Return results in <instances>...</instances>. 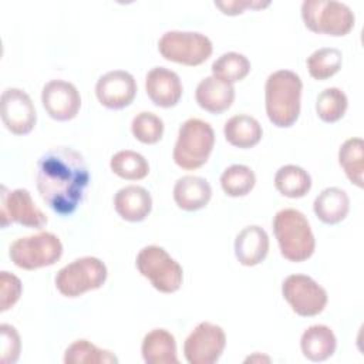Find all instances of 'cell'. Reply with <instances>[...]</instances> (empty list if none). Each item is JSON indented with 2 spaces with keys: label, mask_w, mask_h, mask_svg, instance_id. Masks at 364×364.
Wrapping results in <instances>:
<instances>
[{
  "label": "cell",
  "mask_w": 364,
  "mask_h": 364,
  "mask_svg": "<svg viewBox=\"0 0 364 364\" xmlns=\"http://www.w3.org/2000/svg\"><path fill=\"white\" fill-rule=\"evenodd\" d=\"M145 91L154 105L171 108L179 102L183 88L175 71L165 67H154L145 77Z\"/></svg>",
  "instance_id": "2e32d148"
},
{
  "label": "cell",
  "mask_w": 364,
  "mask_h": 364,
  "mask_svg": "<svg viewBox=\"0 0 364 364\" xmlns=\"http://www.w3.org/2000/svg\"><path fill=\"white\" fill-rule=\"evenodd\" d=\"M282 294L291 310L301 317L320 314L327 304V291L313 277L290 274L282 283Z\"/></svg>",
  "instance_id": "30bf717a"
},
{
  "label": "cell",
  "mask_w": 364,
  "mask_h": 364,
  "mask_svg": "<svg viewBox=\"0 0 364 364\" xmlns=\"http://www.w3.org/2000/svg\"><path fill=\"white\" fill-rule=\"evenodd\" d=\"M0 283H1V311H7L9 309H11L17 300L21 296V282L20 279L10 273V272H0Z\"/></svg>",
  "instance_id": "e575fe53"
},
{
  "label": "cell",
  "mask_w": 364,
  "mask_h": 364,
  "mask_svg": "<svg viewBox=\"0 0 364 364\" xmlns=\"http://www.w3.org/2000/svg\"><path fill=\"white\" fill-rule=\"evenodd\" d=\"M88 182L85 159L73 148L50 149L37 162V191L48 208L61 216L75 212L84 199Z\"/></svg>",
  "instance_id": "6da1fadb"
},
{
  "label": "cell",
  "mask_w": 364,
  "mask_h": 364,
  "mask_svg": "<svg viewBox=\"0 0 364 364\" xmlns=\"http://www.w3.org/2000/svg\"><path fill=\"white\" fill-rule=\"evenodd\" d=\"M141 354L146 364H178L175 337L165 328H154L145 334Z\"/></svg>",
  "instance_id": "7402d4cb"
},
{
  "label": "cell",
  "mask_w": 364,
  "mask_h": 364,
  "mask_svg": "<svg viewBox=\"0 0 364 364\" xmlns=\"http://www.w3.org/2000/svg\"><path fill=\"white\" fill-rule=\"evenodd\" d=\"M273 232L279 243L280 253L289 262L300 263L311 257L316 239L304 213L286 208L273 218Z\"/></svg>",
  "instance_id": "3957f363"
},
{
  "label": "cell",
  "mask_w": 364,
  "mask_h": 364,
  "mask_svg": "<svg viewBox=\"0 0 364 364\" xmlns=\"http://www.w3.org/2000/svg\"><path fill=\"white\" fill-rule=\"evenodd\" d=\"M11 262L24 270L53 266L63 256V243L51 232H38L16 239L10 245Z\"/></svg>",
  "instance_id": "8992f818"
},
{
  "label": "cell",
  "mask_w": 364,
  "mask_h": 364,
  "mask_svg": "<svg viewBox=\"0 0 364 364\" xmlns=\"http://www.w3.org/2000/svg\"><path fill=\"white\" fill-rule=\"evenodd\" d=\"M313 210L326 225H337L346 219L350 210V199L346 191L331 186L323 189L314 199Z\"/></svg>",
  "instance_id": "603a6c76"
},
{
  "label": "cell",
  "mask_w": 364,
  "mask_h": 364,
  "mask_svg": "<svg viewBox=\"0 0 364 364\" xmlns=\"http://www.w3.org/2000/svg\"><path fill=\"white\" fill-rule=\"evenodd\" d=\"M270 3H259V1H242V0H233V1H215V6L222 10L223 14L228 16H237L242 14L245 9H263L267 7Z\"/></svg>",
  "instance_id": "d590c367"
},
{
  "label": "cell",
  "mask_w": 364,
  "mask_h": 364,
  "mask_svg": "<svg viewBox=\"0 0 364 364\" xmlns=\"http://www.w3.org/2000/svg\"><path fill=\"white\" fill-rule=\"evenodd\" d=\"M269 253V236L257 225L243 228L235 239V256L240 264L252 267L260 264Z\"/></svg>",
  "instance_id": "e0dca14e"
},
{
  "label": "cell",
  "mask_w": 364,
  "mask_h": 364,
  "mask_svg": "<svg viewBox=\"0 0 364 364\" xmlns=\"http://www.w3.org/2000/svg\"><path fill=\"white\" fill-rule=\"evenodd\" d=\"M114 208L121 219L127 222H142L152 209L151 193L139 185H128L117 191Z\"/></svg>",
  "instance_id": "ac0fdd59"
},
{
  "label": "cell",
  "mask_w": 364,
  "mask_h": 364,
  "mask_svg": "<svg viewBox=\"0 0 364 364\" xmlns=\"http://www.w3.org/2000/svg\"><path fill=\"white\" fill-rule=\"evenodd\" d=\"M108 276L107 266L94 256H84L61 267L55 274L57 290L70 299L100 289Z\"/></svg>",
  "instance_id": "ba28073f"
},
{
  "label": "cell",
  "mask_w": 364,
  "mask_h": 364,
  "mask_svg": "<svg viewBox=\"0 0 364 364\" xmlns=\"http://www.w3.org/2000/svg\"><path fill=\"white\" fill-rule=\"evenodd\" d=\"M135 264L138 272L161 293H175L182 286L183 270L181 264L161 246L142 247L136 255Z\"/></svg>",
  "instance_id": "52a82bcc"
},
{
  "label": "cell",
  "mask_w": 364,
  "mask_h": 364,
  "mask_svg": "<svg viewBox=\"0 0 364 364\" xmlns=\"http://www.w3.org/2000/svg\"><path fill=\"white\" fill-rule=\"evenodd\" d=\"M274 186L283 196L299 199L311 189V176L299 165H284L274 175Z\"/></svg>",
  "instance_id": "d4e9b609"
},
{
  "label": "cell",
  "mask_w": 364,
  "mask_h": 364,
  "mask_svg": "<svg viewBox=\"0 0 364 364\" xmlns=\"http://www.w3.org/2000/svg\"><path fill=\"white\" fill-rule=\"evenodd\" d=\"M213 145V128L199 118H189L179 127L172 154L173 162L185 171L198 169L208 162Z\"/></svg>",
  "instance_id": "277c9868"
},
{
  "label": "cell",
  "mask_w": 364,
  "mask_h": 364,
  "mask_svg": "<svg viewBox=\"0 0 364 364\" xmlns=\"http://www.w3.org/2000/svg\"><path fill=\"white\" fill-rule=\"evenodd\" d=\"M212 198V188L205 178L185 175L175 182L173 199L179 209L195 212L203 209Z\"/></svg>",
  "instance_id": "ffe728a7"
},
{
  "label": "cell",
  "mask_w": 364,
  "mask_h": 364,
  "mask_svg": "<svg viewBox=\"0 0 364 364\" xmlns=\"http://www.w3.org/2000/svg\"><path fill=\"white\" fill-rule=\"evenodd\" d=\"M301 18L310 31L331 37L347 36L355 23L351 9L336 0H304Z\"/></svg>",
  "instance_id": "5b68a950"
},
{
  "label": "cell",
  "mask_w": 364,
  "mask_h": 364,
  "mask_svg": "<svg viewBox=\"0 0 364 364\" xmlns=\"http://www.w3.org/2000/svg\"><path fill=\"white\" fill-rule=\"evenodd\" d=\"M65 364H117V355L109 351L97 347L85 338L75 340L65 348Z\"/></svg>",
  "instance_id": "4316f807"
},
{
  "label": "cell",
  "mask_w": 364,
  "mask_h": 364,
  "mask_svg": "<svg viewBox=\"0 0 364 364\" xmlns=\"http://www.w3.org/2000/svg\"><path fill=\"white\" fill-rule=\"evenodd\" d=\"M348 107V100L344 91L337 87L323 90L316 100V112L323 122L333 124L340 121Z\"/></svg>",
  "instance_id": "1f68e13d"
},
{
  "label": "cell",
  "mask_w": 364,
  "mask_h": 364,
  "mask_svg": "<svg viewBox=\"0 0 364 364\" xmlns=\"http://www.w3.org/2000/svg\"><path fill=\"white\" fill-rule=\"evenodd\" d=\"M0 333H1V363L3 364H13L18 360L20 355V336L11 324L3 323L0 326Z\"/></svg>",
  "instance_id": "836d02e7"
},
{
  "label": "cell",
  "mask_w": 364,
  "mask_h": 364,
  "mask_svg": "<svg viewBox=\"0 0 364 364\" xmlns=\"http://www.w3.org/2000/svg\"><path fill=\"white\" fill-rule=\"evenodd\" d=\"M111 171L127 181H141L149 173L148 161L135 151L122 149L112 155L109 161Z\"/></svg>",
  "instance_id": "83f0119b"
},
{
  "label": "cell",
  "mask_w": 364,
  "mask_h": 364,
  "mask_svg": "<svg viewBox=\"0 0 364 364\" xmlns=\"http://www.w3.org/2000/svg\"><path fill=\"white\" fill-rule=\"evenodd\" d=\"M247 361H270V358L269 357H264V355H260V354H253V355H250V357H247L246 360H245V363H247Z\"/></svg>",
  "instance_id": "8d00e7d4"
},
{
  "label": "cell",
  "mask_w": 364,
  "mask_h": 364,
  "mask_svg": "<svg viewBox=\"0 0 364 364\" xmlns=\"http://www.w3.org/2000/svg\"><path fill=\"white\" fill-rule=\"evenodd\" d=\"M303 82L290 70L272 73L264 85V105L269 121L279 128L291 127L300 115Z\"/></svg>",
  "instance_id": "7a4b0ae2"
},
{
  "label": "cell",
  "mask_w": 364,
  "mask_h": 364,
  "mask_svg": "<svg viewBox=\"0 0 364 364\" xmlns=\"http://www.w3.org/2000/svg\"><path fill=\"white\" fill-rule=\"evenodd\" d=\"M131 132L139 142L154 145L164 135V121L154 112L142 111L132 118Z\"/></svg>",
  "instance_id": "d6a6232c"
},
{
  "label": "cell",
  "mask_w": 364,
  "mask_h": 364,
  "mask_svg": "<svg viewBox=\"0 0 364 364\" xmlns=\"http://www.w3.org/2000/svg\"><path fill=\"white\" fill-rule=\"evenodd\" d=\"M1 226L7 228L10 223H18L26 228L41 229L47 222L46 213L36 206L30 192L24 188L9 191L1 186V205H0Z\"/></svg>",
  "instance_id": "7c38bea8"
},
{
  "label": "cell",
  "mask_w": 364,
  "mask_h": 364,
  "mask_svg": "<svg viewBox=\"0 0 364 364\" xmlns=\"http://www.w3.org/2000/svg\"><path fill=\"white\" fill-rule=\"evenodd\" d=\"M95 95L108 109H122L132 104L136 95V81L124 70H112L101 75L95 84Z\"/></svg>",
  "instance_id": "5bb4252c"
},
{
  "label": "cell",
  "mask_w": 364,
  "mask_h": 364,
  "mask_svg": "<svg viewBox=\"0 0 364 364\" xmlns=\"http://www.w3.org/2000/svg\"><path fill=\"white\" fill-rule=\"evenodd\" d=\"M195 100L198 105L210 112L222 114L228 111L235 101V88L213 75L205 77L196 87Z\"/></svg>",
  "instance_id": "d6986e66"
},
{
  "label": "cell",
  "mask_w": 364,
  "mask_h": 364,
  "mask_svg": "<svg viewBox=\"0 0 364 364\" xmlns=\"http://www.w3.org/2000/svg\"><path fill=\"white\" fill-rule=\"evenodd\" d=\"M256 185L255 172L240 164H235L228 166L220 175V186L228 196L240 198L250 193V191Z\"/></svg>",
  "instance_id": "4dcf8cb0"
},
{
  "label": "cell",
  "mask_w": 364,
  "mask_h": 364,
  "mask_svg": "<svg viewBox=\"0 0 364 364\" xmlns=\"http://www.w3.org/2000/svg\"><path fill=\"white\" fill-rule=\"evenodd\" d=\"M249 73L250 61L246 55L236 51L225 53L212 63V75L228 84L242 81Z\"/></svg>",
  "instance_id": "f1b7e54d"
},
{
  "label": "cell",
  "mask_w": 364,
  "mask_h": 364,
  "mask_svg": "<svg viewBox=\"0 0 364 364\" xmlns=\"http://www.w3.org/2000/svg\"><path fill=\"white\" fill-rule=\"evenodd\" d=\"M337 347V338L333 330L324 324H314L307 327L300 338V348L303 355L313 361L320 363L330 358Z\"/></svg>",
  "instance_id": "44dd1931"
},
{
  "label": "cell",
  "mask_w": 364,
  "mask_h": 364,
  "mask_svg": "<svg viewBox=\"0 0 364 364\" xmlns=\"http://www.w3.org/2000/svg\"><path fill=\"white\" fill-rule=\"evenodd\" d=\"M0 115L4 127L14 135H27L37 122L30 95L20 88H6L0 97Z\"/></svg>",
  "instance_id": "4fadbf2b"
},
{
  "label": "cell",
  "mask_w": 364,
  "mask_h": 364,
  "mask_svg": "<svg viewBox=\"0 0 364 364\" xmlns=\"http://www.w3.org/2000/svg\"><path fill=\"white\" fill-rule=\"evenodd\" d=\"M306 63L309 74L314 80L324 81L340 71L343 64V54L338 48L323 47L313 51Z\"/></svg>",
  "instance_id": "f546056e"
},
{
  "label": "cell",
  "mask_w": 364,
  "mask_h": 364,
  "mask_svg": "<svg viewBox=\"0 0 364 364\" xmlns=\"http://www.w3.org/2000/svg\"><path fill=\"white\" fill-rule=\"evenodd\" d=\"M226 346L223 328L210 321L199 323L183 343V355L189 364L216 363Z\"/></svg>",
  "instance_id": "8fae6325"
},
{
  "label": "cell",
  "mask_w": 364,
  "mask_h": 364,
  "mask_svg": "<svg viewBox=\"0 0 364 364\" xmlns=\"http://www.w3.org/2000/svg\"><path fill=\"white\" fill-rule=\"evenodd\" d=\"M338 164L351 183L364 186V142L361 138H348L338 149Z\"/></svg>",
  "instance_id": "484cf974"
},
{
  "label": "cell",
  "mask_w": 364,
  "mask_h": 364,
  "mask_svg": "<svg viewBox=\"0 0 364 364\" xmlns=\"http://www.w3.org/2000/svg\"><path fill=\"white\" fill-rule=\"evenodd\" d=\"M41 102L55 121H70L81 108V95L74 84L64 80L48 81L41 91Z\"/></svg>",
  "instance_id": "9a60e30c"
},
{
  "label": "cell",
  "mask_w": 364,
  "mask_h": 364,
  "mask_svg": "<svg viewBox=\"0 0 364 364\" xmlns=\"http://www.w3.org/2000/svg\"><path fill=\"white\" fill-rule=\"evenodd\" d=\"M158 50L168 61L196 67L212 55L213 46L210 38L202 33L172 30L162 34Z\"/></svg>",
  "instance_id": "9c48e42d"
},
{
  "label": "cell",
  "mask_w": 364,
  "mask_h": 364,
  "mask_svg": "<svg viewBox=\"0 0 364 364\" xmlns=\"http://www.w3.org/2000/svg\"><path fill=\"white\" fill-rule=\"evenodd\" d=\"M223 135L232 146L247 149L260 142L263 129L256 118L246 114H239L233 115L225 122Z\"/></svg>",
  "instance_id": "cb8c5ba5"
}]
</instances>
